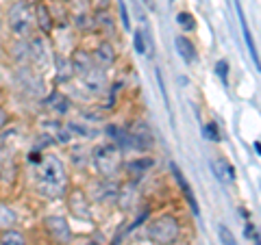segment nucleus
Here are the masks:
<instances>
[{"instance_id": "b1692460", "label": "nucleus", "mask_w": 261, "mask_h": 245, "mask_svg": "<svg viewBox=\"0 0 261 245\" xmlns=\"http://www.w3.org/2000/svg\"><path fill=\"white\" fill-rule=\"evenodd\" d=\"M133 46H135V52L146 54V46H144V30H135V33H133Z\"/></svg>"}, {"instance_id": "9b49d317", "label": "nucleus", "mask_w": 261, "mask_h": 245, "mask_svg": "<svg viewBox=\"0 0 261 245\" xmlns=\"http://www.w3.org/2000/svg\"><path fill=\"white\" fill-rule=\"evenodd\" d=\"M94 65H96V63H94V59H92V54L85 52V50H76L74 54H72L70 68H72V72H74V74H79V76H83L89 68H94Z\"/></svg>"}, {"instance_id": "2eb2a0df", "label": "nucleus", "mask_w": 261, "mask_h": 245, "mask_svg": "<svg viewBox=\"0 0 261 245\" xmlns=\"http://www.w3.org/2000/svg\"><path fill=\"white\" fill-rule=\"evenodd\" d=\"M44 133L48 135V139H55L57 143H68L70 141V130L61 126V121H46L44 124Z\"/></svg>"}, {"instance_id": "f257e3e1", "label": "nucleus", "mask_w": 261, "mask_h": 245, "mask_svg": "<svg viewBox=\"0 0 261 245\" xmlns=\"http://www.w3.org/2000/svg\"><path fill=\"white\" fill-rule=\"evenodd\" d=\"M37 180H39V191L46 193L48 198H61L65 189V167L63 163L53 157V154H44L37 161Z\"/></svg>"}, {"instance_id": "c85d7f7f", "label": "nucleus", "mask_w": 261, "mask_h": 245, "mask_svg": "<svg viewBox=\"0 0 261 245\" xmlns=\"http://www.w3.org/2000/svg\"><path fill=\"white\" fill-rule=\"evenodd\" d=\"M144 3H146V5H148V7H152V0H144Z\"/></svg>"}, {"instance_id": "dca6fc26", "label": "nucleus", "mask_w": 261, "mask_h": 245, "mask_svg": "<svg viewBox=\"0 0 261 245\" xmlns=\"http://www.w3.org/2000/svg\"><path fill=\"white\" fill-rule=\"evenodd\" d=\"M44 104H46V107L50 109V111H55L57 115H65V113L70 111V100H68V98H65L63 94H59V91H53V94L44 100Z\"/></svg>"}, {"instance_id": "4468645a", "label": "nucleus", "mask_w": 261, "mask_h": 245, "mask_svg": "<svg viewBox=\"0 0 261 245\" xmlns=\"http://www.w3.org/2000/svg\"><path fill=\"white\" fill-rule=\"evenodd\" d=\"M70 208H72V213H74L76 217H81V219L92 217V213H89V204L85 200V193H81V191L70 193Z\"/></svg>"}, {"instance_id": "6ab92c4d", "label": "nucleus", "mask_w": 261, "mask_h": 245, "mask_svg": "<svg viewBox=\"0 0 261 245\" xmlns=\"http://www.w3.org/2000/svg\"><path fill=\"white\" fill-rule=\"evenodd\" d=\"M0 245H27V239L11 228V230H5L0 234Z\"/></svg>"}, {"instance_id": "cd10ccee", "label": "nucleus", "mask_w": 261, "mask_h": 245, "mask_svg": "<svg viewBox=\"0 0 261 245\" xmlns=\"http://www.w3.org/2000/svg\"><path fill=\"white\" fill-rule=\"evenodd\" d=\"M7 124H9V113H7L3 107H0V130H3Z\"/></svg>"}, {"instance_id": "c756f323", "label": "nucleus", "mask_w": 261, "mask_h": 245, "mask_svg": "<svg viewBox=\"0 0 261 245\" xmlns=\"http://www.w3.org/2000/svg\"><path fill=\"white\" fill-rule=\"evenodd\" d=\"M113 245H116V243H113Z\"/></svg>"}, {"instance_id": "0eeeda50", "label": "nucleus", "mask_w": 261, "mask_h": 245, "mask_svg": "<svg viewBox=\"0 0 261 245\" xmlns=\"http://www.w3.org/2000/svg\"><path fill=\"white\" fill-rule=\"evenodd\" d=\"M29 59L37 65V68H46L48 59H50V50L48 44L44 42V37H35L29 42Z\"/></svg>"}, {"instance_id": "6e6552de", "label": "nucleus", "mask_w": 261, "mask_h": 245, "mask_svg": "<svg viewBox=\"0 0 261 245\" xmlns=\"http://www.w3.org/2000/svg\"><path fill=\"white\" fill-rule=\"evenodd\" d=\"M211 169H214V176L220 182H224V185L235 182V167L226 159H214L211 161Z\"/></svg>"}, {"instance_id": "bb28decb", "label": "nucleus", "mask_w": 261, "mask_h": 245, "mask_svg": "<svg viewBox=\"0 0 261 245\" xmlns=\"http://www.w3.org/2000/svg\"><path fill=\"white\" fill-rule=\"evenodd\" d=\"M87 7H89L87 0H72V9H74V15L87 13Z\"/></svg>"}, {"instance_id": "a211bd4d", "label": "nucleus", "mask_w": 261, "mask_h": 245, "mask_svg": "<svg viewBox=\"0 0 261 245\" xmlns=\"http://www.w3.org/2000/svg\"><path fill=\"white\" fill-rule=\"evenodd\" d=\"M18 222V215H15V210L9 206L7 202H0V232L5 230H11Z\"/></svg>"}, {"instance_id": "f03ea898", "label": "nucleus", "mask_w": 261, "mask_h": 245, "mask_svg": "<svg viewBox=\"0 0 261 245\" xmlns=\"http://www.w3.org/2000/svg\"><path fill=\"white\" fill-rule=\"evenodd\" d=\"M146 234H148L150 243H154V245H172V243H176L178 234H181V224H178V219L174 215L163 213L148 224Z\"/></svg>"}, {"instance_id": "ddd939ff", "label": "nucleus", "mask_w": 261, "mask_h": 245, "mask_svg": "<svg viewBox=\"0 0 261 245\" xmlns=\"http://www.w3.org/2000/svg\"><path fill=\"white\" fill-rule=\"evenodd\" d=\"M33 18H35V22H37V26H39V30L42 33H50L53 30V13H50V9L44 5V3H37L35 5V13H33Z\"/></svg>"}, {"instance_id": "aec40b11", "label": "nucleus", "mask_w": 261, "mask_h": 245, "mask_svg": "<svg viewBox=\"0 0 261 245\" xmlns=\"http://www.w3.org/2000/svg\"><path fill=\"white\" fill-rule=\"evenodd\" d=\"M152 163H154V161L148 159V157L137 159V161H130V163H128V171H133V174L140 176V174H144L146 169H150V167H152Z\"/></svg>"}, {"instance_id": "f3484780", "label": "nucleus", "mask_w": 261, "mask_h": 245, "mask_svg": "<svg viewBox=\"0 0 261 245\" xmlns=\"http://www.w3.org/2000/svg\"><path fill=\"white\" fill-rule=\"evenodd\" d=\"M174 46H176L178 56H181L185 63H194V61H196V48H194V44H192L185 35H178V37L174 39Z\"/></svg>"}, {"instance_id": "9d476101", "label": "nucleus", "mask_w": 261, "mask_h": 245, "mask_svg": "<svg viewBox=\"0 0 261 245\" xmlns=\"http://www.w3.org/2000/svg\"><path fill=\"white\" fill-rule=\"evenodd\" d=\"M92 59H94V63L100 65V68H109V65L116 61V50H113V46L109 42H102L96 46Z\"/></svg>"}, {"instance_id": "f8f14e48", "label": "nucleus", "mask_w": 261, "mask_h": 245, "mask_svg": "<svg viewBox=\"0 0 261 245\" xmlns=\"http://www.w3.org/2000/svg\"><path fill=\"white\" fill-rule=\"evenodd\" d=\"M170 169H172V174H174V178H176V182H178V187L183 189V195L187 198V202H190V206H192V213L194 215H200V210H198V204H196V198H194V191H192V187H190V182L185 180V176L181 174V169H178L174 163L170 165Z\"/></svg>"}, {"instance_id": "393cba45", "label": "nucleus", "mask_w": 261, "mask_h": 245, "mask_svg": "<svg viewBox=\"0 0 261 245\" xmlns=\"http://www.w3.org/2000/svg\"><path fill=\"white\" fill-rule=\"evenodd\" d=\"M118 9H120L122 24H124V28L128 30V28H130V20H128V13H126V3H124V0H118Z\"/></svg>"}, {"instance_id": "5701e85b", "label": "nucleus", "mask_w": 261, "mask_h": 245, "mask_svg": "<svg viewBox=\"0 0 261 245\" xmlns=\"http://www.w3.org/2000/svg\"><path fill=\"white\" fill-rule=\"evenodd\" d=\"M202 135H205V139H209V141H220V130H218V124H207L202 126Z\"/></svg>"}, {"instance_id": "39448f33", "label": "nucleus", "mask_w": 261, "mask_h": 245, "mask_svg": "<svg viewBox=\"0 0 261 245\" xmlns=\"http://www.w3.org/2000/svg\"><path fill=\"white\" fill-rule=\"evenodd\" d=\"M128 133V148L133 150H140V152H146L152 148V133L146 121H135V124H130V128L126 130Z\"/></svg>"}, {"instance_id": "412c9836", "label": "nucleus", "mask_w": 261, "mask_h": 245, "mask_svg": "<svg viewBox=\"0 0 261 245\" xmlns=\"http://www.w3.org/2000/svg\"><path fill=\"white\" fill-rule=\"evenodd\" d=\"M176 24L181 26L183 30H194L196 28V20H194V15L192 13H187V11H181L176 15Z\"/></svg>"}, {"instance_id": "7ed1b4c3", "label": "nucleus", "mask_w": 261, "mask_h": 245, "mask_svg": "<svg viewBox=\"0 0 261 245\" xmlns=\"http://www.w3.org/2000/svg\"><path fill=\"white\" fill-rule=\"evenodd\" d=\"M94 165L98 169V174H102L105 178H111L113 174H118V169L122 167V152L116 143H107L94 150Z\"/></svg>"}, {"instance_id": "20e7f679", "label": "nucleus", "mask_w": 261, "mask_h": 245, "mask_svg": "<svg viewBox=\"0 0 261 245\" xmlns=\"http://www.w3.org/2000/svg\"><path fill=\"white\" fill-rule=\"evenodd\" d=\"M33 11L31 5L24 3V0H15L9 9V28L15 33L18 37H27L33 26Z\"/></svg>"}, {"instance_id": "423d86ee", "label": "nucleus", "mask_w": 261, "mask_h": 245, "mask_svg": "<svg viewBox=\"0 0 261 245\" xmlns=\"http://www.w3.org/2000/svg\"><path fill=\"white\" fill-rule=\"evenodd\" d=\"M44 228H46V232L53 236V241L61 243V245H68L70 239H72V232H70L68 222H65L63 217H59V215L46 217L44 219Z\"/></svg>"}, {"instance_id": "a878e982", "label": "nucleus", "mask_w": 261, "mask_h": 245, "mask_svg": "<svg viewBox=\"0 0 261 245\" xmlns=\"http://www.w3.org/2000/svg\"><path fill=\"white\" fill-rule=\"evenodd\" d=\"M216 74H218L220 78H222V83L226 85V74H228V63H226L224 59L216 63Z\"/></svg>"}, {"instance_id": "4be33fe9", "label": "nucleus", "mask_w": 261, "mask_h": 245, "mask_svg": "<svg viewBox=\"0 0 261 245\" xmlns=\"http://www.w3.org/2000/svg\"><path fill=\"white\" fill-rule=\"evenodd\" d=\"M218 236H220V243H222V245H238V241H235V234L228 230L224 224L218 226Z\"/></svg>"}, {"instance_id": "1a4fd4ad", "label": "nucleus", "mask_w": 261, "mask_h": 245, "mask_svg": "<svg viewBox=\"0 0 261 245\" xmlns=\"http://www.w3.org/2000/svg\"><path fill=\"white\" fill-rule=\"evenodd\" d=\"M81 78H83L85 87H89L92 91H100V89L107 85V74H105V70L100 68V65H94V68H89Z\"/></svg>"}]
</instances>
